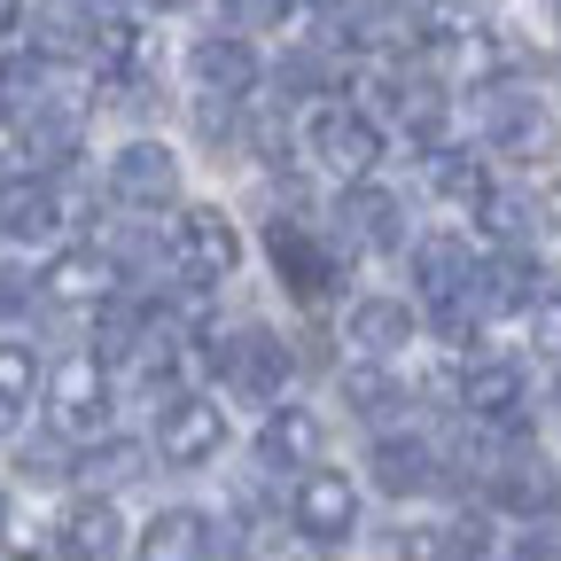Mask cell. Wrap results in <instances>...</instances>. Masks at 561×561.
Returning <instances> with one entry per match:
<instances>
[{"mask_svg": "<svg viewBox=\"0 0 561 561\" xmlns=\"http://www.w3.org/2000/svg\"><path fill=\"white\" fill-rule=\"evenodd\" d=\"M305 149H312L320 172H335V180L359 187V180L382 164V125H375L367 110H351V102H320L312 125H305Z\"/></svg>", "mask_w": 561, "mask_h": 561, "instance_id": "1", "label": "cell"}, {"mask_svg": "<svg viewBox=\"0 0 561 561\" xmlns=\"http://www.w3.org/2000/svg\"><path fill=\"white\" fill-rule=\"evenodd\" d=\"M483 140H491L507 164H546V157L561 149V125H553V110H546L538 94L500 87V94L483 102Z\"/></svg>", "mask_w": 561, "mask_h": 561, "instance_id": "2", "label": "cell"}, {"mask_svg": "<svg viewBox=\"0 0 561 561\" xmlns=\"http://www.w3.org/2000/svg\"><path fill=\"white\" fill-rule=\"evenodd\" d=\"M172 265L195 280V289H210V280H227L234 265H242V234H234V219L227 210H210V203H195V210H180V227H172Z\"/></svg>", "mask_w": 561, "mask_h": 561, "instance_id": "3", "label": "cell"}, {"mask_svg": "<svg viewBox=\"0 0 561 561\" xmlns=\"http://www.w3.org/2000/svg\"><path fill=\"white\" fill-rule=\"evenodd\" d=\"M47 421H55V437H102L110 430V367L62 359L47 375Z\"/></svg>", "mask_w": 561, "mask_h": 561, "instance_id": "4", "label": "cell"}, {"mask_svg": "<svg viewBox=\"0 0 561 561\" xmlns=\"http://www.w3.org/2000/svg\"><path fill=\"white\" fill-rule=\"evenodd\" d=\"M289 523H297V538H312V546H343L351 530H359V483L335 476V468H312V476L289 491Z\"/></svg>", "mask_w": 561, "mask_h": 561, "instance_id": "5", "label": "cell"}, {"mask_svg": "<svg viewBox=\"0 0 561 561\" xmlns=\"http://www.w3.org/2000/svg\"><path fill=\"white\" fill-rule=\"evenodd\" d=\"M219 382L234 398H250V405L280 398V382H289V343H280L273 328H234L219 343Z\"/></svg>", "mask_w": 561, "mask_h": 561, "instance_id": "6", "label": "cell"}, {"mask_svg": "<svg viewBox=\"0 0 561 561\" xmlns=\"http://www.w3.org/2000/svg\"><path fill=\"white\" fill-rule=\"evenodd\" d=\"M483 483H491V507H507V515H553V507H561V476H553V460L530 453L523 437H515L507 453H491Z\"/></svg>", "mask_w": 561, "mask_h": 561, "instance_id": "7", "label": "cell"}, {"mask_svg": "<svg viewBox=\"0 0 561 561\" xmlns=\"http://www.w3.org/2000/svg\"><path fill=\"white\" fill-rule=\"evenodd\" d=\"M413 280H421V297L437 305V320L445 312H483L476 305V280H483V265H476V250L460 242V234H430L413 250Z\"/></svg>", "mask_w": 561, "mask_h": 561, "instance_id": "8", "label": "cell"}, {"mask_svg": "<svg viewBox=\"0 0 561 561\" xmlns=\"http://www.w3.org/2000/svg\"><path fill=\"white\" fill-rule=\"evenodd\" d=\"M110 195L125 210H172V195H180L172 149H164V140H125V149L110 157Z\"/></svg>", "mask_w": 561, "mask_h": 561, "instance_id": "9", "label": "cell"}, {"mask_svg": "<svg viewBox=\"0 0 561 561\" xmlns=\"http://www.w3.org/2000/svg\"><path fill=\"white\" fill-rule=\"evenodd\" d=\"M265 257H273V273L289 280V289H297L305 305L335 297V250H328V242H320L312 227H297V219L265 227Z\"/></svg>", "mask_w": 561, "mask_h": 561, "instance_id": "10", "label": "cell"}, {"mask_svg": "<svg viewBox=\"0 0 561 561\" xmlns=\"http://www.w3.org/2000/svg\"><path fill=\"white\" fill-rule=\"evenodd\" d=\"M157 453L172 468H203V460H219L227 453V413L210 405V398H172L164 421H157Z\"/></svg>", "mask_w": 561, "mask_h": 561, "instance_id": "11", "label": "cell"}, {"mask_svg": "<svg viewBox=\"0 0 561 561\" xmlns=\"http://www.w3.org/2000/svg\"><path fill=\"white\" fill-rule=\"evenodd\" d=\"M453 390H460V405L476 421H523V367L500 359V351H468Z\"/></svg>", "mask_w": 561, "mask_h": 561, "instance_id": "12", "label": "cell"}, {"mask_svg": "<svg viewBox=\"0 0 561 561\" xmlns=\"http://www.w3.org/2000/svg\"><path fill=\"white\" fill-rule=\"evenodd\" d=\"M187 70H195V87H203V94L234 102V94L257 87V47H250L242 32H210V39L187 47Z\"/></svg>", "mask_w": 561, "mask_h": 561, "instance_id": "13", "label": "cell"}, {"mask_svg": "<svg viewBox=\"0 0 561 561\" xmlns=\"http://www.w3.org/2000/svg\"><path fill=\"white\" fill-rule=\"evenodd\" d=\"M0 234H16V242H55V234H62V195H55V180H32V172H9V180H0Z\"/></svg>", "mask_w": 561, "mask_h": 561, "instance_id": "14", "label": "cell"}, {"mask_svg": "<svg viewBox=\"0 0 561 561\" xmlns=\"http://www.w3.org/2000/svg\"><path fill=\"white\" fill-rule=\"evenodd\" d=\"M39 289L62 297V305H110V297H117V257H110L102 242H70V250L47 265Z\"/></svg>", "mask_w": 561, "mask_h": 561, "instance_id": "15", "label": "cell"}, {"mask_svg": "<svg viewBox=\"0 0 561 561\" xmlns=\"http://www.w3.org/2000/svg\"><path fill=\"white\" fill-rule=\"evenodd\" d=\"M413 305L405 297H359L351 305V320H343V335H351V351L359 359H398V351L413 343Z\"/></svg>", "mask_w": 561, "mask_h": 561, "instance_id": "16", "label": "cell"}, {"mask_svg": "<svg viewBox=\"0 0 561 561\" xmlns=\"http://www.w3.org/2000/svg\"><path fill=\"white\" fill-rule=\"evenodd\" d=\"M343 227H351V242H359V250H398V242H405V203H398L390 187L359 180V187H343Z\"/></svg>", "mask_w": 561, "mask_h": 561, "instance_id": "17", "label": "cell"}, {"mask_svg": "<svg viewBox=\"0 0 561 561\" xmlns=\"http://www.w3.org/2000/svg\"><path fill=\"white\" fill-rule=\"evenodd\" d=\"M55 538H62V546H55L62 561H117V546H125V523H117V507H110V500H70Z\"/></svg>", "mask_w": 561, "mask_h": 561, "instance_id": "18", "label": "cell"}, {"mask_svg": "<svg viewBox=\"0 0 561 561\" xmlns=\"http://www.w3.org/2000/svg\"><path fill=\"white\" fill-rule=\"evenodd\" d=\"M140 561H219V530L195 507H164L149 530H140Z\"/></svg>", "mask_w": 561, "mask_h": 561, "instance_id": "19", "label": "cell"}, {"mask_svg": "<svg viewBox=\"0 0 561 561\" xmlns=\"http://www.w3.org/2000/svg\"><path fill=\"white\" fill-rule=\"evenodd\" d=\"M257 460H265V468H312V460H320V413L273 405V413L257 421Z\"/></svg>", "mask_w": 561, "mask_h": 561, "instance_id": "20", "label": "cell"}, {"mask_svg": "<svg viewBox=\"0 0 561 561\" xmlns=\"http://www.w3.org/2000/svg\"><path fill=\"white\" fill-rule=\"evenodd\" d=\"M367 468H375V483L390 491V500H413V491L437 483V453L421 445V437H375Z\"/></svg>", "mask_w": 561, "mask_h": 561, "instance_id": "21", "label": "cell"}, {"mask_svg": "<svg viewBox=\"0 0 561 561\" xmlns=\"http://www.w3.org/2000/svg\"><path fill=\"white\" fill-rule=\"evenodd\" d=\"M398 561H491V530L476 515L437 523V530H405L398 538Z\"/></svg>", "mask_w": 561, "mask_h": 561, "instance_id": "22", "label": "cell"}, {"mask_svg": "<svg viewBox=\"0 0 561 561\" xmlns=\"http://www.w3.org/2000/svg\"><path fill=\"white\" fill-rule=\"evenodd\" d=\"M476 305H483V312H523V305H538V265H530L523 250L491 257L483 280H476Z\"/></svg>", "mask_w": 561, "mask_h": 561, "instance_id": "23", "label": "cell"}, {"mask_svg": "<svg viewBox=\"0 0 561 561\" xmlns=\"http://www.w3.org/2000/svg\"><path fill=\"white\" fill-rule=\"evenodd\" d=\"M430 187L445 195V203H483L491 195V172H483V157L476 149H430Z\"/></svg>", "mask_w": 561, "mask_h": 561, "instance_id": "24", "label": "cell"}, {"mask_svg": "<svg viewBox=\"0 0 561 561\" xmlns=\"http://www.w3.org/2000/svg\"><path fill=\"white\" fill-rule=\"evenodd\" d=\"M140 343H149V312H140L133 297H110L102 320H94V359H133Z\"/></svg>", "mask_w": 561, "mask_h": 561, "instance_id": "25", "label": "cell"}, {"mask_svg": "<svg viewBox=\"0 0 561 561\" xmlns=\"http://www.w3.org/2000/svg\"><path fill=\"white\" fill-rule=\"evenodd\" d=\"M39 398V351L0 343V430H16V413Z\"/></svg>", "mask_w": 561, "mask_h": 561, "instance_id": "26", "label": "cell"}, {"mask_svg": "<svg viewBox=\"0 0 561 561\" xmlns=\"http://www.w3.org/2000/svg\"><path fill=\"white\" fill-rule=\"evenodd\" d=\"M476 219H483V234H500V242L515 250L523 234H538V203H515V195H500V187H491V195L476 203Z\"/></svg>", "mask_w": 561, "mask_h": 561, "instance_id": "27", "label": "cell"}, {"mask_svg": "<svg viewBox=\"0 0 561 561\" xmlns=\"http://www.w3.org/2000/svg\"><path fill=\"white\" fill-rule=\"evenodd\" d=\"M289 9H297V0H219L227 32H242V39H250V32H273L280 16H289Z\"/></svg>", "mask_w": 561, "mask_h": 561, "instance_id": "28", "label": "cell"}, {"mask_svg": "<svg viewBox=\"0 0 561 561\" xmlns=\"http://www.w3.org/2000/svg\"><path fill=\"white\" fill-rule=\"evenodd\" d=\"M343 390H351L359 413H398V382H382V375H351Z\"/></svg>", "mask_w": 561, "mask_h": 561, "instance_id": "29", "label": "cell"}, {"mask_svg": "<svg viewBox=\"0 0 561 561\" xmlns=\"http://www.w3.org/2000/svg\"><path fill=\"white\" fill-rule=\"evenodd\" d=\"M530 335H538L546 359H561V297H538L530 305Z\"/></svg>", "mask_w": 561, "mask_h": 561, "instance_id": "30", "label": "cell"}, {"mask_svg": "<svg viewBox=\"0 0 561 561\" xmlns=\"http://www.w3.org/2000/svg\"><path fill=\"white\" fill-rule=\"evenodd\" d=\"M328 79V62L320 55H289V62H280V87H289V94H312Z\"/></svg>", "mask_w": 561, "mask_h": 561, "instance_id": "31", "label": "cell"}, {"mask_svg": "<svg viewBox=\"0 0 561 561\" xmlns=\"http://www.w3.org/2000/svg\"><path fill=\"white\" fill-rule=\"evenodd\" d=\"M24 305H32V280H24L16 265H0V320H16Z\"/></svg>", "mask_w": 561, "mask_h": 561, "instance_id": "32", "label": "cell"}, {"mask_svg": "<svg viewBox=\"0 0 561 561\" xmlns=\"http://www.w3.org/2000/svg\"><path fill=\"white\" fill-rule=\"evenodd\" d=\"M16 157H24V117H9V110H0V180L16 172Z\"/></svg>", "mask_w": 561, "mask_h": 561, "instance_id": "33", "label": "cell"}, {"mask_svg": "<svg viewBox=\"0 0 561 561\" xmlns=\"http://www.w3.org/2000/svg\"><path fill=\"white\" fill-rule=\"evenodd\" d=\"M507 561H561V538L530 530V538H515V546H507Z\"/></svg>", "mask_w": 561, "mask_h": 561, "instance_id": "34", "label": "cell"}, {"mask_svg": "<svg viewBox=\"0 0 561 561\" xmlns=\"http://www.w3.org/2000/svg\"><path fill=\"white\" fill-rule=\"evenodd\" d=\"M538 234H561V180H546L538 195Z\"/></svg>", "mask_w": 561, "mask_h": 561, "instance_id": "35", "label": "cell"}, {"mask_svg": "<svg viewBox=\"0 0 561 561\" xmlns=\"http://www.w3.org/2000/svg\"><path fill=\"white\" fill-rule=\"evenodd\" d=\"M16 24H24V0H0V47L16 39Z\"/></svg>", "mask_w": 561, "mask_h": 561, "instance_id": "36", "label": "cell"}, {"mask_svg": "<svg viewBox=\"0 0 561 561\" xmlns=\"http://www.w3.org/2000/svg\"><path fill=\"white\" fill-rule=\"evenodd\" d=\"M16 561H62L55 546H16Z\"/></svg>", "mask_w": 561, "mask_h": 561, "instance_id": "37", "label": "cell"}, {"mask_svg": "<svg viewBox=\"0 0 561 561\" xmlns=\"http://www.w3.org/2000/svg\"><path fill=\"white\" fill-rule=\"evenodd\" d=\"M0 523H9V483H0Z\"/></svg>", "mask_w": 561, "mask_h": 561, "instance_id": "38", "label": "cell"}, {"mask_svg": "<svg viewBox=\"0 0 561 561\" xmlns=\"http://www.w3.org/2000/svg\"><path fill=\"white\" fill-rule=\"evenodd\" d=\"M149 9H187V0H149Z\"/></svg>", "mask_w": 561, "mask_h": 561, "instance_id": "39", "label": "cell"}]
</instances>
